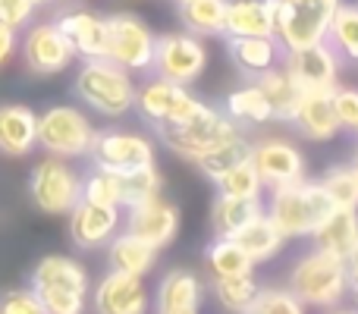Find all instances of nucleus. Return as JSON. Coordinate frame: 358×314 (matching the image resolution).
I'll list each match as a JSON object with an SVG mask.
<instances>
[{"label":"nucleus","mask_w":358,"mask_h":314,"mask_svg":"<svg viewBox=\"0 0 358 314\" xmlns=\"http://www.w3.org/2000/svg\"><path fill=\"white\" fill-rule=\"evenodd\" d=\"M223 38H273V0H229Z\"/></svg>","instance_id":"23"},{"label":"nucleus","mask_w":358,"mask_h":314,"mask_svg":"<svg viewBox=\"0 0 358 314\" xmlns=\"http://www.w3.org/2000/svg\"><path fill=\"white\" fill-rule=\"evenodd\" d=\"M204 261H208L210 277H239V273H252L255 261L236 245L233 239H214L204 252Z\"/></svg>","instance_id":"35"},{"label":"nucleus","mask_w":358,"mask_h":314,"mask_svg":"<svg viewBox=\"0 0 358 314\" xmlns=\"http://www.w3.org/2000/svg\"><path fill=\"white\" fill-rule=\"evenodd\" d=\"M248 151H252V142H248L245 136H233L227 138L223 145H217L214 151H208V155L195 157L192 164L198 166V170L204 173V176L210 179V183H217V179L223 176V173H229L236 164H242V160H248Z\"/></svg>","instance_id":"33"},{"label":"nucleus","mask_w":358,"mask_h":314,"mask_svg":"<svg viewBox=\"0 0 358 314\" xmlns=\"http://www.w3.org/2000/svg\"><path fill=\"white\" fill-rule=\"evenodd\" d=\"M252 82H255V88L264 94L267 104H271L273 120H283V123H289L292 113H296L299 94H302V88L292 82V76L286 73L283 66H273V69H267L264 76H258V79H252Z\"/></svg>","instance_id":"27"},{"label":"nucleus","mask_w":358,"mask_h":314,"mask_svg":"<svg viewBox=\"0 0 358 314\" xmlns=\"http://www.w3.org/2000/svg\"><path fill=\"white\" fill-rule=\"evenodd\" d=\"M94 126L79 107L69 104H54L38 117V148H44L48 155L76 160L88 157V148L94 142Z\"/></svg>","instance_id":"7"},{"label":"nucleus","mask_w":358,"mask_h":314,"mask_svg":"<svg viewBox=\"0 0 358 314\" xmlns=\"http://www.w3.org/2000/svg\"><path fill=\"white\" fill-rule=\"evenodd\" d=\"M261 210H264L261 198H233V195H220V192H217L214 204H210V227H214V236L217 239H233Z\"/></svg>","instance_id":"25"},{"label":"nucleus","mask_w":358,"mask_h":314,"mask_svg":"<svg viewBox=\"0 0 358 314\" xmlns=\"http://www.w3.org/2000/svg\"><path fill=\"white\" fill-rule=\"evenodd\" d=\"M157 35L132 13L107 16V60L123 66L126 73H148L155 60Z\"/></svg>","instance_id":"9"},{"label":"nucleus","mask_w":358,"mask_h":314,"mask_svg":"<svg viewBox=\"0 0 358 314\" xmlns=\"http://www.w3.org/2000/svg\"><path fill=\"white\" fill-rule=\"evenodd\" d=\"M123 208H136V204H145L151 198H161L164 192V176L157 170V164H148V166H138L132 173H123Z\"/></svg>","instance_id":"36"},{"label":"nucleus","mask_w":358,"mask_h":314,"mask_svg":"<svg viewBox=\"0 0 358 314\" xmlns=\"http://www.w3.org/2000/svg\"><path fill=\"white\" fill-rule=\"evenodd\" d=\"M340 3L343 0H273V41L283 54L327 41Z\"/></svg>","instance_id":"3"},{"label":"nucleus","mask_w":358,"mask_h":314,"mask_svg":"<svg viewBox=\"0 0 358 314\" xmlns=\"http://www.w3.org/2000/svg\"><path fill=\"white\" fill-rule=\"evenodd\" d=\"M35 292V290H31ZM41 302L44 314H85V299L79 292H63V290H38L35 292Z\"/></svg>","instance_id":"41"},{"label":"nucleus","mask_w":358,"mask_h":314,"mask_svg":"<svg viewBox=\"0 0 358 314\" xmlns=\"http://www.w3.org/2000/svg\"><path fill=\"white\" fill-rule=\"evenodd\" d=\"M214 185H217L220 195H233V198H261V189H264L261 176L255 173V166H252V160L236 164L233 170L223 173Z\"/></svg>","instance_id":"39"},{"label":"nucleus","mask_w":358,"mask_h":314,"mask_svg":"<svg viewBox=\"0 0 358 314\" xmlns=\"http://www.w3.org/2000/svg\"><path fill=\"white\" fill-rule=\"evenodd\" d=\"M38 148V113L25 104H0V155L29 157Z\"/></svg>","instance_id":"20"},{"label":"nucleus","mask_w":358,"mask_h":314,"mask_svg":"<svg viewBox=\"0 0 358 314\" xmlns=\"http://www.w3.org/2000/svg\"><path fill=\"white\" fill-rule=\"evenodd\" d=\"M29 195L44 214H69L82 201V173L69 160L48 155L31 166Z\"/></svg>","instance_id":"8"},{"label":"nucleus","mask_w":358,"mask_h":314,"mask_svg":"<svg viewBox=\"0 0 358 314\" xmlns=\"http://www.w3.org/2000/svg\"><path fill=\"white\" fill-rule=\"evenodd\" d=\"M117 233H120V208H104V204H94L82 198L69 210V236L85 252L107 245Z\"/></svg>","instance_id":"19"},{"label":"nucleus","mask_w":358,"mask_h":314,"mask_svg":"<svg viewBox=\"0 0 358 314\" xmlns=\"http://www.w3.org/2000/svg\"><path fill=\"white\" fill-rule=\"evenodd\" d=\"M82 198L104 208H123V179L110 170L92 166V173L82 176Z\"/></svg>","instance_id":"37"},{"label":"nucleus","mask_w":358,"mask_h":314,"mask_svg":"<svg viewBox=\"0 0 358 314\" xmlns=\"http://www.w3.org/2000/svg\"><path fill=\"white\" fill-rule=\"evenodd\" d=\"M126 233L138 236L142 242H148L161 252L179 233V208L164 195L151 198L145 204H136V208H129V217H126Z\"/></svg>","instance_id":"14"},{"label":"nucleus","mask_w":358,"mask_h":314,"mask_svg":"<svg viewBox=\"0 0 358 314\" xmlns=\"http://www.w3.org/2000/svg\"><path fill=\"white\" fill-rule=\"evenodd\" d=\"M204 107V101H198L185 85H176L170 79H155L136 85V104L132 110L151 126V129H167V126H179L185 120H192Z\"/></svg>","instance_id":"6"},{"label":"nucleus","mask_w":358,"mask_h":314,"mask_svg":"<svg viewBox=\"0 0 358 314\" xmlns=\"http://www.w3.org/2000/svg\"><path fill=\"white\" fill-rule=\"evenodd\" d=\"M176 3H179V22H182V29L189 35L195 38L223 35L229 0H176Z\"/></svg>","instance_id":"30"},{"label":"nucleus","mask_w":358,"mask_h":314,"mask_svg":"<svg viewBox=\"0 0 358 314\" xmlns=\"http://www.w3.org/2000/svg\"><path fill=\"white\" fill-rule=\"evenodd\" d=\"M280 66L292 76L299 88H330L340 76V57L330 50L327 41H321L302 50H286Z\"/></svg>","instance_id":"15"},{"label":"nucleus","mask_w":358,"mask_h":314,"mask_svg":"<svg viewBox=\"0 0 358 314\" xmlns=\"http://www.w3.org/2000/svg\"><path fill=\"white\" fill-rule=\"evenodd\" d=\"M239 132L242 129L220 107L204 104L192 120H185V123H179V126H167V129H157V136H161L164 148H170L173 155L185 157V160H195V157L208 155V151H214L217 145H223L227 138L239 136Z\"/></svg>","instance_id":"5"},{"label":"nucleus","mask_w":358,"mask_h":314,"mask_svg":"<svg viewBox=\"0 0 358 314\" xmlns=\"http://www.w3.org/2000/svg\"><path fill=\"white\" fill-rule=\"evenodd\" d=\"M334 110L340 120V129H352L358 126V88H340L334 85Z\"/></svg>","instance_id":"43"},{"label":"nucleus","mask_w":358,"mask_h":314,"mask_svg":"<svg viewBox=\"0 0 358 314\" xmlns=\"http://www.w3.org/2000/svg\"><path fill=\"white\" fill-rule=\"evenodd\" d=\"M299 136L311 142H330L340 132V120L334 110V85L330 88H302L296 113L289 120Z\"/></svg>","instance_id":"16"},{"label":"nucleus","mask_w":358,"mask_h":314,"mask_svg":"<svg viewBox=\"0 0 358 314\" xmlns=\"http://www.w3.org/2000/svg\"><path fill=\"white\" fill-rule=\"evenodd\" d=\"M16 48H19V31H13V29H6V25H0V66H6V63L13 60Z\"/></svg>","instance_id":"45"},{"label":"nucleus","mask_w":358,"mask_h":314,"mask_svg":"<svg viewBox=\"0 0 358 314\" xmlns=\"http://www.w3.org/2000/svg\"><path fill=\"white\" fill-rule=\"evenodd\" d=\"M248 160H252L255 173L261 176V183L267 189L305 179L302 151L296 145H289L286 138H261V142H255L252 151H248Z\"/></svg>","instance_id":"12"},{"label":"nucleus","mask_w":358,"mask_h":314,"mask_svg":"<svg viewBox=\"0 0 358 314\" xmlns=\"http://www.w3.org/2000/svg\"><path fill=\"white\" fill-rule=\"evenodd\" d=\"M227 54L245 79H258L280 66V44L273 38H227Z\"/></svg>","instance_id":"24"},{"label":"nucleus","mask_w":358,"mask_h":314,"mask_svg":"<svg viewBox=\"0 0 358 314\" xmlns=\"http://www.w3.org/2000/svg\"><path fill=\"white\" fill-rule=\"evenodd\" d=\"M54 25L63 31L73 54L82 57V60H101L107 54V19L104 16H94L88 10L69 6V10L57 13Z\"/></svg>","instance_id":"17"},{"label":"nucleus","mask_w":358,"mask_h":314,"mask_svg":"<svg viewBox=\"0 0 358 314\" xmlns=\"http://www.w3.org/2000/svg\"><path fill=\"white\" fill-rule=\"evenodd\" d=\"M289 292L305 308H336L346 296V261L311 248L292 264Z\"/></svg>","instance_id":"4"},{"label":"nucleus","mask_w":358,"mask_h":314,"mask_svg":"<svg viewBox=\"0 0 358 314\" xmlns=\"http://www.w3.org/2000/svg\"><path fill=\"white\" fill-rule=\"evenodd\" d=\"M327 198L334 201V208H352L358 210V179L352 173V166H330L321 179H317Z\"/></svg>","instance_id":"38"},{"label":"nucleus","mask_w":358,"mask_h":314,"mask_svg":"<svg viewBox=\"0 0 358 314\" xmlns=\"http://www.w3.org/2000/svg\"><path fill=\"white\" fill-rule=\"evenodd\" d=\"M330 314H358V311H349V308H340V311H330Z\"/></svg>","instance_id":"49"},{"label":"nucleus","mask_w":358,"mask_h":314,"mask_svg":"<svg viewBox=\"0 0 358 314\" xmlns=\"http://www.w3.org/2000/svg\"><path fill=\"white\" fill-rule=\"evenodd\" d=\"M170 314H198V308H185V311H170Z\"/></svg>","instance_id":"47"},{"label":"nucleus","mask_w":358,"mask_h":314,"mask_svg":"<svg viewBox=\"0 0 358 314\" xmlns=\"http://www.w3.org/2000/svg\"><path fill=\"white\" fill-rule=\"evenodd\" d=\"M355 132H358V126H355Z\"/></svg>","instance_id":"51"},{"label":"nucleus","mask_w":358,"mask_h":314,"mask_svg":"<svg viewBox=\"0 0 358 314\" xmlns=\"http://www.w3.org/2000/svg\"><path fill=\"white\" fill-rule=\"evenodd\" d=\"M242 314H305V305L289 290H261L252 308Z\"/></svg>","instance_id":"40"},{"label":"nucleus","mask_w":358,"mask_h":314,"mask_svg":"<svg viewBox=\"0 0 358 314\" xmlns=\"http://www.w3.org/2000/svg\"><path fill=\"white\" fill-rule=\"evenodd\" d=\"M327 44L340 60L358 63V3H340L327 29Z\"/></svg>","instance_id":"32"},{"label":"nucleus","mask_w":358,"mask_h":314,"mask_svg":"<svg viewBox=\"0 0 358 314\" xmlns=\"http://www.w3.org/2000/svg\"><path fill=\"white\" fill-rule=\"evenodd\" d=\"M346 292H352V299L358 302V248L346 258Z\"/></svg>","instance_id":"46"},{"label":"nucleus","mask_w":358,"mask_h":314,"mask_svg":"<svg viewBox=\"0 0 358 314\" xmlns=\"http://www.w3.org/2000/svg\"><path fill=\"white\" fill-rule=\"evenodd\" d=\"M201 305V280L192 271H170L157 286V314L185 311Z\"/></svg>","instance_id":"29"},{"label":"nucleus","mask_w":358,"mask_h":314,"mask_svg":"<svg viewBox=\"0 0 358 314\" xmlns=\"http://www.w3.org/2000/svg\"><path fill=\"white\" fill-rule=\"evenodd\" d=\"M349 166H352V173H355V179H358V155H355V160H352Z\"/></svg>","instance_id":"48"},{"label":"nucleus","mask_w":358,"mask_h":314,"mask_svg":"<svg viewBox=\"0 0 358 314\" xmlns=\"http://www.w3.org/2000/svg\"><path fill=\"white\" fill-rule=\"evenodd\" d=\"M204 66H208V48L201 38L189 35V31H170V35H157L155 41V60L151 69L161 79H170L176 85L189 88L192 82L201 79Z\"/></svg>","instance_id":"10"},{"label":"nucleus","mask_w":358,"mask_h":314,"mask_svg":"<svg viewBox=\"0 0 358 314\" xmlns=\"http://www.w3.org/2000/svg\"><path fill=\"white\" fill-rule=\"evenodd\" d=\"M261 286L255 280V273H239V277H217L214 280V299L220 302V308L229 314H242L252 308V302L258 299Z\"/></svg>","instance_id":"34"},{"label":"nucleus","mask_w":358,"mask_h":314,"mask_svg":"<svg viewBox=\"0 0 358 314\" xmlns=\"http://www.w3.org/2000/svg\"><path fill=\"white\" fill-rule=\"evenodd\" d=\"M22 60L31 73L54 76V73H63L66 66H73L76 54L54 22H38L22 38Z\"/></svg>","instance_id":"13"},{"label":"nucleus","mask_w":358,"mask_h":314,"mask_svg":"<svg viewBox=\"0 0 358 314\" xmlns=\"http://www.w3.org/2000/svg\"><path fill=\"white\" fill-rule=\"evenodd\" d=\"M35 10H38L35 0H0V25L19 31L31 22Z\"/></svg>","instance_id":"42"},{"label":"nucleus","mask_w":358,"mask_h":314,"mask_svg":"<svg viewBox=\"0 0 358 314\" xmlns=\"http://www.w3.org/2000/svg\"><path fill=\"white\" fill-rule=\"evenodd\" d=\"M110 271L117 273H129V277H145V273L151 271V267L157 264V248L148 245V242H142L138 236L132 233H117L110 242Z\"/></svg>","instance_id":"26"},{"label":"nucleus","mask_w":358,"mask_h":314,"mask_svg":"<svg viewBox=\"0 0 358 314\" xmlns=\"http://www.w3.org/2000/svg\"><path fill=\"white\" fill-rule=\"evenodd\" d=\"M29 290H63V292H79L88 296V271L76 258L66 255H48L35 264L29 280Z\"/></svg>","instance_id":"22"},{"label":"nucleus","mask_w":358,"mask_h":314,"mask_svg":"<svg viewBox=\"0 0 358 314\" xmlns=\"http://www.w3.org/2000/svg\"><path fill=\"white\" fill-rule=\"evenodd\" d=\"M94 314H148V290L142 277L110 271L92 292Z\"/></svg>","instance_id":"18"},{"label":"nucleus","mask_w":358,"mask_h":314,"mask_svg":"<svg viewBox=\"0 0 358 314\" xmlns=\"http://www.w3.org/2000/svg\"><path fill=\"white\" fill-rule=\"evenodd\" d=\"M334 210V201L317 185V179H299V183L273 185L267 195L264 214L273 220V227L283 233V239H305L324 223V217Z\"/></svg>","instance_id":"1"},{"label":"nucleus","mask_w":358,"mask_h":314,"mask_svg":"<svg viewBox=\"0 0 358 314\" xmlns=\"http://www.w3.org/2000/svg\"><path fill=\"white\" fill-rule=\"evenodd\" d=\"M35 3H38V6H41V3H54V0H35Z\"/></svg>","instance_id":"50"},{"label":"nucleus","mask_w":358,"mask_h":314,"mask_svg":"<svg viewBox=\"0 0 358 314\" xmlns=\"http://www.w3.org/2000/svg\"><path fill=\"white\" fill-rule=\"evenodd\" d=\"M233 242L248 255V258L255 261V264H258V261H271L273 255H277L280 248H283V242H286V239H283V233H280V229L273 227L271 217H267L264 210H261V214L255 217V220H248L245 227H242L239 233L233 236Z\"/></svg>","instance_id":"28"},{"label":"nucleus","mask_w":358,"mask_h":314,"mask_svg":"<svg viewBox=\"0 0 358 314\" xmlns=\"http://www.w3.org/2000/svg\"><path fill=\"white\" fill-rule=\"evenodd\" d=\"M315 239V248L330 258L346 261L349 255L358 248V210L352 208H334L324 223L311 233Z\"/></svg>","instance_id":"21"},{"label":"nucleus","mask_w":358,"mask_h":314,"mask_svg":"<svg viewBox=\"0 0 358 314\" xmlns=\"http://www.w3.org/2000/svg\"><path fill=\"white\" fill-rule=\"evenodd\" d=\"M0 314H44L31 290H10L0 296Z\"/></svg>","instance_id":"44"},{"label":"nucleus","mask_w":358,"mask_h":314,"mask_svg":"<svg viewBox=\"0 0 358 314\" xmlns=\"http://www.w3.org/2000/svg\"><path fill=\"white\" fill-rule=\"evenodd\" d=\"M155 157H157L155 142H148L145 136H136V132H123V129H98L92 148H88L92 166L110 170L117 176L155 164Z\"/></svg>","instance_id":"11"},{"label":"nucleus","mask_w":358,"mask_h":314,"mask_svg":"<svg viewBox=\"0 0 358 314\" xmlns=\"http://www.w3.org/2000/svg\"><path fill=\"white\" fill-rule=\"evenodd\" d=\"M220 110L227 113V117L233 120L239 129H242V126H264V123H271V120H273L271 104H267L264 94L255 88V82H252V85L236 88V92H229L227 98H223Z\"/></svg>","instance_id":"31"},{"label":"nucleus","mask_w":358,"mask_h":314,"mask_svg":"<svg viewBox=\"0 0 358 314\" xmlns=\"http://www.w3.org/2000/svg\"><path fill=\"white\" fill-rule=\"evenodd\" d=\"M73 92L88 110L101 117H123L136 104V82L132 73L110 63L107 57L101 60H85L76 73Z\"/></svg>","instance_id":"2"}]
</instances>
